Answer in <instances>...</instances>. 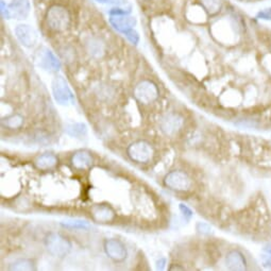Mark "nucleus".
Returning <instances> with one entry per match:
<instances>
[{"mask_svg":"<svg viewBox=\"0 0 271 271\" xmlns=\"http://www.w3.org/2000/svg\"><path fill=\"white\" fill-rule=\"evenodd\" d=\"M46 22L51 30L63 32L67 30L70 25L69 12L62 6H52L46 13Z\"/></svg>","mask_w":271,"mask_h":271,"instance_id":"f257e3e1","label":"nucleus"},{"mask_svg":"<svg viewBox=\"0 0 271 271\" xmlns=\"http://www.w3.org/2000/svg\"><path fill=\"white\" fill-rule=\"evenodd\" d=\"M45 247L52 256L63 258L72 250L73 246L69 239L62 234L50 233L45 238Z\"/></svg>","mask_w":271,"mask_h":271,"instance_id":"f03ea898","label":"nucleus"},{"mask_svg":"<svg viewBox=\"0 0 271 271\" xmlns=\"http://www.w3.org/2000/svg\"><path fill=\"white\" fill-rule=\"evenodd\" d=\"M30 11L29 0H12L9 5L2 0V15L6 19H25L29 16Z\"/></svg>","mask_w":271,"mask_h":271,"instance_id":"7ed1b4c3","label":"nucleus"},{"mask_svg":"<svg viewBox=\"0 0 271 271\" xmlns=\"http://www.w3.org/2000/svg\"><path fill=\"white\" fill-rule=\"evenodd\" d=\"M164 184L171 191L185 193L191 191V188L193 186V181L191 179V176L185 171L172 170L165 175Z\"/></svg>","mask_w":271,"mask_h":271,"instance_id":"20e7f679","label":"nucleus"},{"mask_svg":"<svg viewBox=\"0 0 271 271\" xmlns=\"http://www.w3.org/2000/svg\"><path fill=\"white\" fill-rule=\"evenodd\" d=\"M52 94L54 100L63 107L75 104V96L69 88L67 81L62 77L57 76L52 81Z\"/></svg>","mask_w":271,"mask_h":271,"instance_id":"39448f33","label":"nucleus"},{"mask_svg":"<svg viewBox=\"0 0 271 271\" xmlns=\"http://www.w3.org/2000/svg\"><path fill=\"white\" fill-rule=\"evenodd\" d=\"M127 153L129 158L133 162L139 164H147L151 161L153 155H155V150L150 143L146 140H136L128 147Z\"/></svg>","mask_w":271,"mask_h":271,"instance_id":"423d86ee","label":"nucleus"},{"mask_svg":"<svg viewBox=\"0 0 271 271\" xmlns=\"http://www.w3.org/2000/svg\"><path fill=\"white\" fill-rule=\"evenodd\" d=\"M159 88L155 82L143 80L134 88V98L143 104H151L159 98Z\"/></svg>","mask_w":271,"mask_h":271,"instance_id":"0eeeda50","label":"nucleus"},{"mask_svg":"<svg viewBox=\"0 0 271 271\" xmlns=\"http://www.w3.org/2000/svg\"><path fill=\"white\" fill-rule=\"evenodd\" d=\"M184 125V118L178 113H167L163 115L159 126L161 131L167 136H173L178 133Z\"/></svg>","mask_w":271,"mask_h":271,"instance_id":"6e6552de","label":"nucleus"},{"mask_svg":"<svg viewBox=\"0 0 271 271\" xmlns=\"http://www.w3.org/2000/svg\"><path fill=\"white\" fill-rule=\"evenodd\" d=\"M103 249L109 258L116 263L124 262L128 256V250L124 243L116 238L107 239L103 244Z\"/></svg>","mask_w":271,"mask_h":271,"instance_id":"1a4fd4ad","label":"nucleus"},{"mask_svg":"<svg viewBox=\"0 0 271 271\" xmlns=\"http://www.w3.org/2000/svg\"><path fill=\"white\" fill-rule=\"evenodd\" d=\"M37 64L46 72L56 73L61 69V63L49 49L42 48L37 54Z\"/></svg>","mask_w":271,"mask_h":271,"instance_id":"9d476101","label":"nucleus"},{"mask_svg":"<svg viewBox=\"0 0 271 271\" xmlns=\"http://www.w3.org/2000/svg\"><path fill=\"white\" fill-rule=\"evenodd\" d=\"M15 34L17 40L20 42L22 46L27 47V48H32L38 43L39 35L38 32L35 31L31 26L29 25H18L15 28Z\"/></svg>","mask_w":271,"mask_h":271,"instance_id":"9b49d317","label":"nucleus"},{"mask_svg":"<svg viewBox=\"0 0 271 271\" xmlns=\"http://www.w3.org/2000/svg\"><path fill=\"white\" fill-rule=\"evenodd\" d=\"M226 266L229 270L245 271L248 268V261L246 255L239 250H231L226 255Z\"/></svg>","mask_w":271,"mask_h":271,"instance_id":"f8f14e48","label":"nucleus"},{"mask_svg":"<svg viewBox=\"0 0 271 271\" xmlns=\"http://www.w3.org/2000/svg\"><path fill=\"white\" fill-rule=\"evenodd\" d=\"M93 220L98 223H108L114 220L116 213L109 204H96L91 208Z\"/></svg>","mask_w":271,"mask_h":271,"instance_id":"ddd939ff","label":"nucleus"},{"mask_svg":"<svg viewBox=\"0 0 271 271\" xmlns=\"http://www.w3.org/2000/svg\"><path fill=\"white\" fill-rule=\"evenodd\" d=\"M110 23L115 30L125 34L129 30H131L135 27L136 18L133 16H130L129 14L111 15Z\"/></svg>","mask_w":271,"mask_h":271,"instance_id":"4468645a","label":"nucleus"},{"mask_svg":"<svg viewBox=\"0 0 271 271\" xmlns=\"http://www.w3.org/2000/svg\"><path fill=\"white\" fill-rule=\"evenodd\" d=\"M70 163H72V165L75 168L83 170L92 166L94 163V158L89 151L79 150L74 153L72 159H70Z\"/></svg>","mask_w":271,"mask_h":271,"instance_id":"2eb2a0df","label":"nucleus"},{"mask_svg":"<svg viewBox=\"0 0 271 271\" xmlns=\"http://www.w3.org/2000/svg\"><path fill=\"white\" fill-rule=\"evenodd\" d=\"M58 163V159L53 153H44L39 156L34 161V166L39 170L47 171L53 169Z\"/></svg>","mask_w":271,"mask_h":271,"instance_id":"dca6fc26","label":"nucleus"},{"mask_svg":"<svg viewBox=\"0 0 271 271\" xmlns=\"http://www.w3.org/2000/svg\"><path fill=\"white\" fill-rule=\"evenodd\" d=\"M65 133L72 137L81 138L86 135L87 133V127L83 123H73L67 124L65 126Z\"/></svg>","mask_w":271,"mask_h":271,"instance_id":"f3484780","label":"nucleus"},{"mask_svg":"<svg viewBox=\"0 0 271 271\" xmlns=\"http://www.w3.org/2000/svg\"><path fill=\"white\" fill-rule=\"evenodd\" d=\"M203 10L209 16H215L222 10V0H200Z\"/></svg>","mask_w":271,"mask_h":271,"instance_id":"a211bd4d","label":"nucleus"},{"mask_svg":"<svg viewBox=\"0 0 271 271\" xmlns=\"http://www.w3.org/2000/svg\"><path fill=\"white\" fill-rule=\"evenodd\" d=\"M9 269L13 271H32L35 270V263L30 258H20V260L12 263Z\"/></svg>","mask_w":271,"mask_h":271,"instance_id":"6ab92c4d","label":"nucleus"},{"mask_svg":"<svg viewBox=\"0 0 271 271\" xmlns=\"http://www.w3.org/2000/svg\"><path fill=\"white\" fill-rule=\"evenodd\" d=\"M3 125L6 128L11 129V130H15V129H19L23 125V117L19 114L10 115L3 119Z\"/></svg>","mask_w":271,"mask_h":271,"instance_id":"aec40b11","label":"nucleus"},{"mask_svg":"<svg viewBox=\"0 0 271 271\" xmlns=\"http://www.w3.org/2000/svg\"><path fill=\"white\" fill-rule=\"evenodd\" d=\"M61 226L68 229H79V230L89 229V223L85 220H81V219H69L66 221H62Z\"/></svg>","mask_w":271,"mask_h":271,"instance_id":"412c9836","label":"nucleus"},{"mask_svg":"<svg viewBox=\"0 0 271 271\" xmlns=\"http://www.w3.org/2000/svg\"><path fill=\"white\" fill-rule=\"evenodd\" d=\"M261 261L264 267H271V244H267L263 247Z\"/></svg>","mask_w":271,"mask_h":271,"instance_id":"4be33fe9","label":"nucleus"},{"mask_svg":"<svg viewBox=\"0 0 271 271\" xmlns=\"http://www.w3.org/2000/svg\"><path fill=\"white\" fill-rule=\"evenodd\" d=\"M88 51L93 55L100 56L104 51L103 45L98 41H92L91 43H88Z\"/></svg>","mask_w":271,"mask_h":271,"instance_id":"5701e85b","label":"nucleus"},{"mask_svg":"<svg viewBox=\"0 0 271 271\" xmlns=\"http://www.w3.org/2000/svg\"><path fill=\"white\" fill-rule=\"evenodd\" d=\"M196 230L199 234H202V235H210L212 231H213L212 227L206 222H198L196 226Z\"/></svg>","mask_w":271,"mask_h":271,"instance_id":"b1692460","label":"nucleus"},{"mask_svg":"<svg viewBox=\"0 0 271 271\" xmlns=\"http://www.w3.org/2000/svg\"><path fill=\"white\" fill-rule=\"evenodd\" d=\"M256 18L257 19H261V20L271 21V8H266V9L261 10L256 14Z\"/></svg>","mask_w":271,"mask_h":271,"instance_id":"393cba45","label":"nucleus"},{"mask_svg":"<svg viewBox=\"0 0 271 271\" xmlns=\"http://www.w3.org/2000/svg\"><path fill=\"white\" fill-rule=\"evenodd\" d=\"M125 35L127 37V39L129 41H130L133 45H137L138 44V42H139V35H138V33L134 29L129 30L128 32L125 33Z\"/></svg>","mask_w":271,"mask_h":271,"instance_id":"a878e982","label":"nucleus"},{"mask_svg":"<svg viewBox=\"0 0 271 271\" xmlns=\"http://www.w3.org/2000/svg\"><path fill=\"white\" fill-rule=\"evenodd\" d=\"M179 209H180V212L182 213L183 217L185 218V220L190 221V220L192 219L194 213H193V210H192L190 207L186 206L185 204H180V205H179Z\"/></svg>","mask_w":271,"mask_h":271,"instance_id":"bb28decb","label":"nucleus"},{"mask_svg":"<svg viewBox=\"0 0 271 271\" xmlns=\"http://www.w3.org/2000/svg\"><path fill=\"white\" fill-rule=\"evenodd\" d=\"M97 3L102 5H111V6H124L127 4V0H96Z\"/></svg>","mask_w":271,"mask_h":271,"instance_id":"cd10ccee","label":"nucleus"},{"mask_svg":"<svg viewBox=\"0 0 271 271\" xmlns=\"http://www.w3.org/2000/svg\"><path fill=\"white\" fill-rule=\"evenodd\" d=\"M165 267H166V258L162 257L157 262V269L158 270H164Z\"/></svg>","mask_w":271,"mask_h":271,"instance_id":"c85d7f7f","label":"nucleus"},{"mask_svg":"<svg viewBox=\"0 0 271 271\" xmlns=\"http://www.w3.org/2000/svg\"><path fill=\"white\" fill-rule=\"evenodd\" d=\"M169 270H170V271H174V270H181V271H182V270H185V268H183V267H181V266H179V265L173 264V265L170 266Z\"/></svg>","mask_w":271,"mask_h":271,"instance_id":"c756f323","label":"nucleus"},{"mask_svg":"<svg viewBox=\"0 0 271 271\" xmlns=\"http://www.w3.org/2000/svg\"><path fill=\"white\" fill-rule=\"evenodd\" d=\"M270 229H271V225H270Z\"/></svg>","mask_w":271,"mask_h":271,"instance_id":"7c9ffc66","label":"nucleus"}]
</instances>
